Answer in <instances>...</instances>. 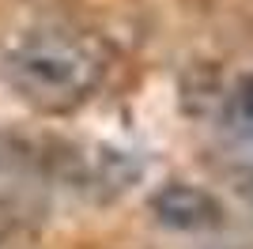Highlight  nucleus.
I'll use <instances>...</instances> for the list:
<instances>
[{"label": "nucleus", "mask_w": 253, "mask_h": 249, "mask_svg": "<svg viewBox=\"0 0 253 249\" xmlns=\"http://www.w3.org/2000/svg\"><path fill=\"white\" fill-rule=\"evenodd\" d=\"M98 61L91 45L61 31H34L11 49L8 80L27 102L42 110H72L95 91Z\"/></svg>", "instance_id": "nucleus-1"}, {"label": "nucleus", "mask_w": 253, "mask_h": 249, "mask_svg": "<svg viewBox=\"0 0 253 249\" xmlns=\"http://www.w3.org/2000/svg\"><path fill=\"white\" fill-rule=\"evenodd\" d=\"M151 211L170 230H211L223 219L219 200L197 185H163L151 197Z\"/></svg>", "instance_id": "nucleus-2"}, {"label": "nucleus", "mask_w": 253, "mask_h": 249, "mask_svg": "<svg viewBox=\"0 0 253 249\" xmlns=\"http://www.w3.org/2000/svg\"><path fill=\"white\" fill-rule=\"evenodd\" d=\"M231 128L242 144L253 147V80H246L231 98Z\"/></svg>", "instance_id": "nucleus-3"}]
</instances>
